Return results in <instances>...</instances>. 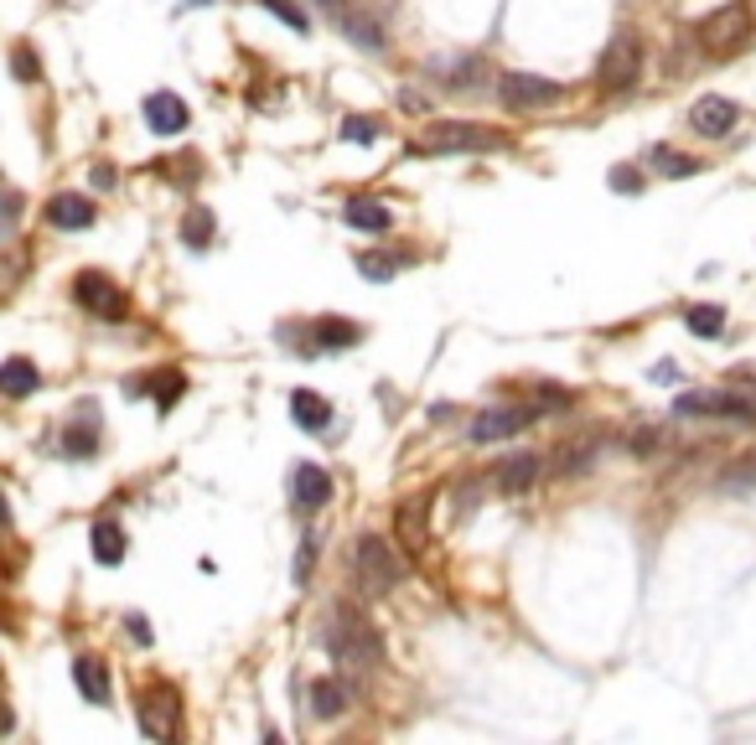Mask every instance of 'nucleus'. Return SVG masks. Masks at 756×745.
<instances>
[{
    "label": "nucleus",
    "mask_w": 756,
    "mask_h": 745,
    "mask_svg": "<svg viewBox=\"0 0 756 745\" xmlns=\"http://www.w3.org/2000/svg\"><path fill=\"white\" fill-rule=\"evenodd\" d=\"M327 652L343 662V668H378V662H384V643H378L374 622H363L353 606H332Z\"/></svg>",
    "instance_id": "obj_1"
},
{
    "label": "nucleus",
    "mask_w": 756,
    "mask_h": 745,
    "mask_svg": "<svg viewBox=\"0 0 756 745\" xmlns=\"http://www.w3.org/2000/svg\"><path fill=\"white\" fill-rule=\"evenodd\" d=\"M756 32V17L746 0H725V6H715L700 26H694V36H700V52H710V57H731V52H741L746 42H752Z\"/></svg>",
    "instance_id": "obj_2"
},
{
    "label": "nucleus",
    "mask_w": 756,
    "mask_h": 745,
    "mask_svg": "<svg viewBox=\"0 0 756 745\" xmlns=\"http://www.w3.org/2000/svg\"><path fill=\"white\" fill-rule=\"evenodd\" d=\"M503 136L487 130V125H472V119H441L430 125L425 136L414 140V155H462V151H498Z\"/></svg>",
    "instance_id": "obj_3"
},
{
    "label": "nucleus",
    "mask_w": 756,
    "mask_h": 745,
    "mask_svg": "<svg viewBox=\"0 0 756 745\" xmlns=\"http://www.w3.org/2000/svg\"><path fill=\"white\" fill-rule=\"evenodd\" d=\"M353 564H358L363 591H374V595L399 591V580H404V559L395 554V543L384 539V533H363L358 549H353Z\"/></svg>",
    "instance_id": "obj_4"
},
{
    "label": "nucleus",
    "mask_w": 756,
    "mask_h": 745,
    "mask_svg": "<svg viewBox=\"0 0 756 745\" xmlns=\"http://www.w3.org/2000/svg\"><path fill=\"white\" fill-rule=\"evenodd\" d=\"M673 414L684 420H736V424H756V404L741 389H700V393H679Z\"/></svg>",
    "instance_id": "obj_5"
},
{
    "label": "nucleus",
    "mask_w": 756,
    "mask_h": 745,
    "mask_svg": "<svg viewBox=\"0 0 756 745\" xmlns=\"http://www.w3.org/2000/svg\"><path fill=\"white\" fill-rule=\"evenodd\" d=\"M637 73H642V47H637V36L617 32L606 42L602 63H596V84H602L606 94H622V88L637 84Z\"/></svg>",
    "instance_id": "obj_6"
},
{
    "label": "nucleus",
    "mask_w": 756,
    "mask_h": 745,
    "mask_svg": "<svg viewBox=\"0 0 756 745\" xmlns=\"http://www.w3.org/2000/svg\"><path fill=\"white\" fill-rule=\"evenodd\" d=\"M539 420V409L533 404H493L482 409L477 420H472V441L477 445H493V441H508V435H518L523 424Z\"/></svg>",
    "instance_id": "obj_7"
},
{
    "label": "nucleus",
    "mask_w": 756,
    "mask_h": 745,
    "mask_svg": "<svg viewBox=\"0 0 756 745\" xmlns=\"http://www.w3.org/2000/svg\"><path fill=\"white\" fill-rule=\"evenodd\" d=\"M498 94L508 109H550V104L565 99V88L554 78H533V73H508L498 84Z\"/></svg>",
    "instance_id": "obj_8"
},
{
    "label": "nucleus",
    "mask_w": 756,
    "mask_h": 745,
    "mask_svg": "<svg viewBox=\"0 0 756 745\" xmlns=\"http://www.w3.org/2000/svg\"><path fill=\"white\" fill-rule=\"evenodd\" d=\"M73 295H78V305H88L94 316H104V322H120L125 311H130V301H125V290L109 280V274H78L73 280Z\"/></svg>",
    "instance_id": "obj_9"
},
{
    "label": "nucleus",
    "mask_w": 756,
    "mask_h": 745,
    "mask_svg": "<svg viewBox=\"0 0 756 745\" xmlns=\"http://www.w3.org/2000/svg\"><path fill=\"white\" fill-rule=\"evenodd\" d=\"M736 125H741V109L731 99H721V94H705V99L689 109V130L705 140H725Z\"/></svg>",
    "instance_id": "obj_10"
},
{
    "label": "nucleus",
    "mask_w": 756,
    "mask_h": 745,
    "mask_svg": "<svg viewBox=\"0 0 756 745\" xmlns=\"http://www.w3.org/2000/svg\"><path fill=\"white\" fill-rule=\"evenodd\" d=\"M539 476H544L539 451H518V456H508L498 466V492L503 497H529V492L539 487Z\"/></svg>",
    "instance_id": "obj_11"
},
{
    "label": "nucleus",
    "mask_w": 756,
    "mask_h": 745,
    "mask_svg": "<svg viewBox=\"0 0 756 745\" xmlns=\"http://www.w3.org/2000/svg\"><path fill=\"white\" fill-rule=\"evenodd\" d=\"M176 694L172 689H151V694L140 699V730L151 735V741H172L176 735Z\"/></svg>",
    "instance_id": "obj_12"
},
{
    "label": "nucleus",
    "mask_w": 756,
    "mask_h": 745,
    "mask_svg": "<svg viewBox=\"0 0 756 745\" xmlns=\"http://www.w3.org/2000/svg\"><path fill=\"white\" fill-rule=\"evenodd\" d=\"M291 497H295V508H306V512H316V508H327L332 503V472H322V466H295V476H291Z\"/></svg>",
    "instance_id": "obj_13"
},
{
    "label": "nucleus",
    "mask_w": 756,
    "mask_h": 745,
    "mask_svg": "<svg viewBox=\"0 0 756 745\" xmlns=\"http://www.w3.org/2000/svg\"><path fill=\"white\" fill-rule=\"evenodd\" d=\"M395 533L404 549H425L430 539V497H404L395 512Z\"/></svg>",
    "instance_id": "obj_14"
},
{
    "label": "nucleus",
    "mask_w": 756,
    "mask_h": 745,
    "mask_svg": "<svg viewBox=\"0 0 756 745\" xmlns=\"http://www.w3.org/2000/svg\"><path fill=\"white\" fill-rule=\"evenodd\" d=\"M145 125H151L155 136H182L187 130V104L176 99V94H151L145 99Z\"/></svg>",
    "instance_id": "obj_15"
},
{
    "label": "nucleus",
    "mask_w": 756,
    "mask_h": 745,
    "mask_svg": "<svg viewBox=\"0 0 756 745\" xmlns=\"http://www.w3.org/2000/svg\"><path fill=\"white\" fill-rule=\"evenodd\" d=\"M347 704H353V683H343V678H316L311 683V714L316 720H337V714H347Z\"/></svg>",
    "instance_id": "obj_16"
},
{
    "label": "nucleus",
    "mask_w": 756,
    "mask_h": 745,
    "mask_svg": "<svg viewBox=\"0 0 756 745\" xmlns=\"http://www.w3.org/2000/svg\"><path fill=\"white\" fill-rule=\"evenodd\" d=\"M47 223L52 228H88V223H94V203H88V197H78V192H57V197H52L47 203Z\"/></svg>",
    "instance_id": "obj_17"
},
{
    "label": "nucleus",
    "mask_w": 756,
    "mask_h": 745,
    "mask_svg": "<svg viewBox=\"0 0 756 745\" xmlns=\"http://www.w3.org/2000/svg\"><path fill=\"white\" fill-rule=\"evenodd\" d=\"M291 414H295V424L301 430H311V435H322L332 424V404L322 399V393H311V389H295L291 393Z\"/></svg>",
    "instance_id": "obj_18"
},
{
    "label": "nucleus",
    "mask_w": 756,
    "mask_h": 745,
    "mask_svg": "<svg viewBox=\"0 0 756 745\" xmlns=\"http://www.w3.org/2000/svg\"><path fill=\"white\" fill-rule=\"evenodd\" d=\"M73 683L84 689L88 704H109V694H115V689H109V668H104L99 658H78V662H73Z\"/></svg>",
    "instance_id": "obj_19"
},
{
    "label": "nucleus",
    "mask_w": 756,
    "mask_h": 745,
    "mask_svg": "<svg viewBox=\"0 0 756 745\" xmlns=\"http://www.w3.org/2000/svg\"><path fill=\"white\" fill-rule=\"evenodd\" d=\"M343 218L353 223V228H363V234H384V228H389V207L378 203V197H353V203L343 207Z\"/></svg>",
    "instance_id": "obj_20"
},
{
    "label": "nucleus",
    "mask_w": 756,
    "mask_h": 745,
    "mask_svg": "<svg viewBox=\"0 0 756 745\" xmlns=\"http://www.w3.org/2000/svg\"><path fill=\"white\" fill-rule=\"evenodd\" d=\"M36 384H42V372L32 368V357H6V368H0V389L11 393V399H26Z\"/></svg>",
    "instance_id": "obj_21"
},
{
    "label": "nucleus",
    "mask_w": 756,
    "mask_h": 745,
    "mask_svg": "<svg viewBox=\"0 0 756 745\" xmlns=\"http://www.w3.org/2000/svg\"><path fill=\"white\" fill-rule=\"evenodd\" d=\"M435 73L446 78V88H477V84H487V63H482V57H456V63H435Z\"/></svg>",
    "instance_id": "obj_22"
},
{
    "label": "nucleus",
    "mask_w": 756,
    "mask_h": 745,
    "mask_svg": "<svg viewBox=\"0 0 756 745\" xmlns=\"http://www.w3.org/2000/svg\"><path fill=\"white\" fill-rule=\"evenodd\" d=\"M94 559H99V564H120L125 559V528L115 523V518H99V523H94Z\"/></svg>",
    "instance_id": "obj_23"
},
{
    "label": "nucleus",
    "mask_w": 756,
    "mask_h": 745,
    "mask_svg": "<svg viewBox=\"0 0 756 745\" xmlns=\"http://www.w3.org/2000/svg\"><path fill=\"white\" fill-rule=\"evenodd\" d=\"M337 26H343L358 47H384V32H378V21L374 17H363L358 6H347V11H337Z\"/></svg>",
    "instance_id": "obj_24"
},
{
    "label": "nucleus",
    "mask_w": 756,
    "mask_h": 745,
    "mask_svg": "<svg viewBox=\"0 0 756 745\" xmlns=\"http://www.w3.org/2000/svg\"><path fill=\"white\" fill-rule=\"evenodd\" d=\"M358 342H363L358 322H343V316H322L316 322V347H358Z\"/></svg>",
    "instance_id": "obj_25"
},
{
    "label": "nucleus",
    "mask_w": 756,
    "mask_h": 745,
    "mask_svg": "<svg viewBox=\"0 0 756 745\" xmlns=\"http://www.w3.org/2000/svg\"><path fill=\"white\" fill-rule=\"evenodd\" d=\"M207 238H213V213H207V207H187L182 244H187V249H207Z\"/></svg>",
    "instance_id": "obj_26"
},
{
    "label": "nucleus",
    "mask_w": 756,
    "mask_h": 745,
    "mask_svg": "<svg viewBox=\"0 0 756 745\" xmlns=\"http://www.w3.org/2000/svg\"><path fill=\"white\" fill-rule=\"evenodd\" d=\"M684 322H689V332H694V337H721V332H725V311H721V305H694Z\"/></svg>",
    "instance_id": "obj_27"
},
{
    "label": "nucleus",
    "mask_w": 756,
    "mask_h": 745,
    "mask_svg": "<svg viewBox=\"0 0 756 745\" xmlns=\"http://www.w3.org/2000/svg\"><path fill=\"white\" fill-rule=\"evenodd\" d=\"M654 166L663 171V176H694V171H700V161H694V155H684V151H669V145H658V151H654Z\"/></svg>",
    "instance_id": "obj_28"
},
{
    "label": "nucleus",
    "mask_w": 756,
    "mask_h": 745,
    "mask_svg": "<svg viewBox=\"0 0 756 745\" xmlns=\"http://www.w3.org/2000/svg\"><path fill=\"white\" fill-rule=\"evenodd\" d=\"M627 445H633V456L648 461V456H658V451H663V430H658V424H642V430H633V441H627Z\"/></svg>",
    "instance_id": "obj_29"
},
{
    "label": "nucleus",
    "mask_w": 756,
    "mask_h": 745,
    "mask_svg": "<svg viewBox=\"0 0 756 745\" xmlns=\"http://www.w3.org/2000/svg\"><path fill=\"white\" fill-rule=\"evenodd\" d=\"M343 140H353V145H374V140H378V119L353 115V119L343 125Z\"/></svg>",
    "instance_id": "obj_30"
},
{
    "label": "nucleus",
    "mask_w": 756,
    "mask_h": 745,
    "mask_svg": "<svg viewBox=\"0 0 756 745\" xmlns=\"http://www.w3.org/2000/svg\"><path fill=\"white\" fill-rule=\"evenodd\" d=\"M259 6H264L270 17H280V21H285L291 32H306V11H301V6H291V0H259Z\"/></svg>",
    "instance_id": "obj_31"
},
{
    "label": "nucleus",
    "mask_w": 756,
    "mask_h": 745,
    "mask_svg": "<svg viewBox=\"0 0 756 745\" xmlns=\"http://www.w3.org/2000/svg\"><path fill=\"white\" fill-rule=\"evenodd\" d=\"M11 73H17L21 84H36V78H42V68H36L32 47H11Z\"/></svg>",
    "instance_id": "obj_32"
},
{
    "label": "nucleus",
    "mask_w": 756,
    "mask_h": 745,
    "mask_svg": "<svg viewBox=\"0 0 756 745\" xmlns=\"http://www.w3.org/2000/svg\"><path fill=\"white\" fill-rule=\"evenodd\" d=\"M721 487H725V492H736V487L752 492V487H756V461H741V466H731V472L721 476Z\"/></svg>",
    "instance_id": "obj_33"
},
{
    "label": "nucleus",
    "mask_w": 756,
    "mask_h": 745,
    "mask_svg": "<svg viewBox=\"0 0 756 745\" xmlns=\"http://www.w3.org/2000/svg\"><path fill=\"white\" fill-rule=\"evenodd\" d=\"M311 564H316V533L301 539V554H295V585H306L311 580Z\"/></svg>",
    "instance_id": "obj_34"
},
{
    "label": "nucleus",
    "mask_w": 756,
    "mask_h": 745,
    "mask_svg": "<svg viewBox=\"0 0 756 745\" xmlns=\"http://www.w3.org/2000/svg\"><path fill=\"white\" fill-rule=\"evenodd\" d=\"M358 270H363V274H368V280H389V274H395V270H399V264H395V259H363Z\"/></svg>",
    "instance_id": "obj_35"
},
{
    "label": "nucleus",
    "mask_w": 756,
    "mask_h": 745,
    "mask_svg": "<svg viewBox=\"0 0 756 745\" xmlns=\"http://www.w3.org/2000/svg\"><path fill=\"white\" fill-rule=\"evenodd\" d=\"M17 223H21V192H6V238L17 234Z\"/></svg>",
    "instance_id": "obj_36"
},
{
    "label": "nucleus",
    "mask_w": 756,
    "mask_h": 745,
    "mask_svg": "<svg viewBox=\"0 0 756 745\" xmlns=\"http://www.w3.org/2000/svg\"><path fill=\"white\" fill-rule=\"evenodd\" d=\"M731 384H736V389H756V368H746V363L731 368Z\"/></svg>",
    "instance_id": "obj_37"
},
{
    "label": "nucleus",
    "mask_w": 756,
    "mask_h": 745,
    "mask_svg": "<svg viewBox=\"0 0 756 745\" xmlns=\"http://www.w3.org/2000/svg\"><path fill=\"white\" fill-rule=\"evenodd\" d=\"M612 186H617V192H637L642 182H637L633 171H612Z\"/></svg>",
    "instance_id": "obj_38"
},
{
    "label": "nucleus",
    "mask_w": 756,
    "mask_h": 745,
    "mask_svg": "<svg viewBox=\"0 0 756 745\" xmlns=\"http://www.w3.org/2000/svg\"><path fill=\"white\" fill-rule=\"evenodd\" d=\"M130 631H136V643H151V627H145V616H130Z\"/></svg>",
    "instance_id": "obj_39"
},
{
    "label": "nucleus",
    "mask_w": 756,
    "mask_h": 745,
    "mask_svg": "<svg viewBox=\"0 0 756 745\" xmlns=\"http://www.w3.org/2000/svg\"><path fill=\"white\" fill-rule=\"evenodd\" d=\"M322 6H327L332 17H337V11H347V6H353V0H322Z\"/></svg>",
    "instance_id": "obj_40"
},
{
    "label": "nucleus",
    "mask_w": 756,
    "mask_h": 745,
    "mask_svg": "<svg viewBox=\"0 0 756 745\" xmlns=\"http://www.w3.org/2000/svg\"><path fill=\"white\" fill-rule=\"evenodd\" d=\"M192 6H207V0H192Z\"/></svg>",
    "instance_id": "obj_41"
}]
</instances>
